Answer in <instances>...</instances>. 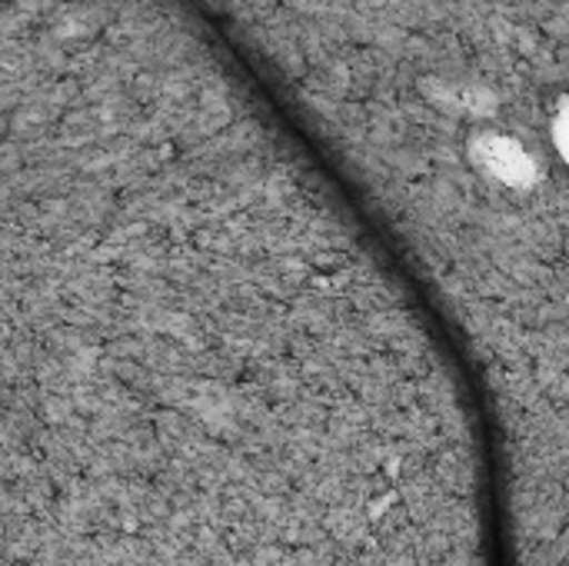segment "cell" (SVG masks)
Returning a JSON list of instances; mask_svg holds the SVG:
<instances>
[{
    "mask_svg": "<svg viewBox=\"0 0 569 566\" xmlns=\"http://www.w3.org/2000/svg\"><path fill=\"white\" fill-rule=\"evenodd\" d=\"M480 157H483L487 170H493L500 180H523L530 173V160L523 157V150L513 140L487 137L480 143Z\"/></svg>",
    "mask_w": 569,
    "mask_h": 566,
    "instance_id": "obj_1",
    "label": "cell"
},
{
    "mask_svg": "<svg viewBox=\"0 0 569 566\" xmlns=\"http://www.w3.org/2000/svg\"><path fill=\"white\" fill-rule=\"evenodd\" d=\"M557 140L563 143V153H567V157H569V110H567V113H563V120L557 123Z\"/></svg>",
    "mask_w": 569,
    "mask_h": 566,
    "instance_id": "obj_2",
    "label": "cell"
}]
</instances>
